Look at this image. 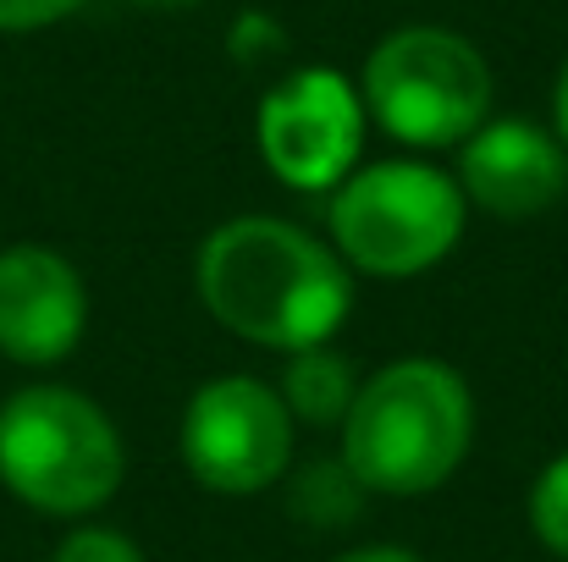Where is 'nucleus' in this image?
<instances>
[{
  "label": "nucleus",
  "mask_w": 568,
  "mask_h": 562,
  "mask_svg": "<svg viewBox=\"0 0 568 562\" xmlns=\"http://www.w3.org/2000/svg\"><path fill=\"white\" fill-rule=\"evenodd\" d=\"M199 298L204 309L260 348H321L348 320V270L310 232L243 215L204 237L199 248Z\"/></svg>",
  "instance_id": "nucleus-1"
},
{
  "label": "nucleus",
  "mask_w": 568,
  "mask_h": 562,
  "mask_svg": "<svg viewBox=\"0 0 568 562\" xmlns=\"http://www.w3.org/2000/svg\"><path fill=\"white\" fill-rule=\"evenodd\" d=\"M469 436V386L436 359H403L359 386L343 419V463L365 491L419 497L464 463Z\"/></svg>",
  "instance_id": "nucleus-2"
},
{
  "label": "nucleus",
  "mask_w": 568,
  "mask_h": 562,
  "mask_svg": "<svg viewBox=\"0 0 568 562\" xmlns=\"http://www.w3.org/2000/svg\"><path fill=\"white\" fill-rule=\"evenodd\" d=\"M122 463L116 425L67 386H28L0 408V480L39 513H94Z\"/></svg>",
  "instance_id": "nucleus-3"
},
{
  "label": "nucleus",
  "mask_w": 568,
  "mask_h": 562,
  "mask_svg": "<svg viewBox=\"0 0 568 562\" xmlns=\"http://www.w3.org/2000/svg\"><path fill=\"white\" fill-rule=\"evenodd\" d=\"M464 187L419 161L348 172L332 198V237L371 276H419L453 254L464 232Z\"/></svg>",
  "instance_id": "nucleus-4"
},
{
  "label": "nucleus",
  "mask_w": 568,
  "mask_h": 562,
  "mask_svg": "<svg viewBox=\"0 0 568 562\" xmlns=\"http://www.w3.org/2000/svg\"><path fill=\"white\" fill-rule=\"evenodd\" d=\"M365 111L403 144H464L491 105L486 55L453 28H397L365 61Z\"/></svg>",
  "instance_id": "nucleus-5"
},
{
  "label": "nucleus",
  "mask_w": 568,
  "mask_h": 562,
  "mask_svg": "<svg viewBox=\"0 0 568 562\" xmlns=\"http://www.w3.org/2000/svg\"><path fill=\"white\" fill-rule=\"evenodd\" d=\"M183 463L199 486L248 497L287 474L293 463V413L282 391L254 375H221L199 386L183 413Z\"/></svg>",
  "instance_id": "nucleus-6"
},
{
  "label": "nucleus",
  "mask_w": 568,
  "mask_h": 562,
  "mask_svg": "<svg viewBox=\"0 0 568 562\" xmlns=\"http://www.w3.org/2000/svg\"><path fill=\"white\" fill-rule=\"evenodd\" d=\"M260 155L298 193L337 187L365 144V100L332 67H304L260 100Z\"/></svg>",
  "instance_id": "nucleus-7"
},
{
  "label": "nucleus",
  "mask_w": 568,
  "mask_h": 562,
  "mask_svg": "<svg viewBox=\"0 0 568 562\" xmlns=\"http://www.w3.org/2000/svg\"><path fill=\"white\" fill-rule=\"evenodd\" d=\"M89 320L83 276L39 243L0 254V354L17 365H55L78 348Z\"/></svg>",
  "instance_id": "nucleus-8"
},
{
  "label": "nucleus",
  "mask_w": 568,
  "mask_h": 562,
  "mask_svg": "<svg viewBox=\"0 0 568 562\" xmlns=\"http://www.w3.org/2000/svg\"><path fill=\"white\" fill-rule=\"evenodd\" d=\"M458 187L480 210L514 221V215H541L568 187V155L564 144L536 127V122H486L464 139L458 155Z\"/></svg>",
  "instance_id": "nucleus-9"
},
{
  "label": "nucleus",
  "mask_w": 568,
  "mask_h": 562,
  "mask_svg": "<svg viewBox=\"0 0 568 562\" xmlns=\"http://www.w3.org/2000/svg\"><path fill=\"white\" fill-rule=\"evenodd\" d=\"M359 397V380H354V365L337 359L332 348H298L293 365L282 375V402L287 413L310 419V425H343L348 408Z\"/></svg>",
  "instance_id": "nucleus-10"
},
{
  "label": "nucleus",
  "mask_w": 568,
  "mask_h": 562,
  "mask_svg": "<svg viewBox=\"0 0 568 562\" xmlns=\"http://www.w3.org/2000/svg\"><path fill=\"white\" fill-rule=\"evenodd\" d=\"M365 497L371 491L354 480L348 463H310L298 474V486H293V513L310 519V524H321V530H332V524H354L359 508H365Z\"/></svg>",
  "instance_id": "nucleus-11"
},
{
  "label": "nucleus",
  "mask_w": 568,
  "mask_h": 562,
  "mask_svg": "<svg viewBox=\"0 0 568 562\" xmlns=\"http://www.w3.org/2000/svg\"><path fill=\"white\" fill-rule=\"evenodd\" d=\"M530 524H536L547 552L568 558V452L541 469V480L530 491Z\"/></svg>",
  "instance_id": "nucleus-12"
},
{
  "label": "nucleus",
  "mask_w": 568,
  "mask_h": 562,
  "mask_svg": "<svg viewBox=\"0 0 568 562\" xmlns=\"http://www.w3.org/2000/svg\"><path fill=\"white\" fill-rule=\"evenodd\" d=\"M55 562H144V552L116 530H72L55 546Z\"/></svg>",
  "instance_id": "nucleus-13"
},
{
  "label": "nucleus",
  "mask_w": 568,
  "mask_h": 562,
  "mask_svg": "<svg viewBox=\"0 0 568 562\" xmlns=\"http://www.w3.org/2000/svg\"><path fill=\"white\" fill-rule=\"evenodd\" d=\"M83 0H0V33H33L72 17Z\"/></svg>",
  "instance_id": "nucleus-14"
},
{
  "label": "nucleus",
  "mask_w": 568,
  "mask_h": 562,
  "mask_svg": "<svg viewBox=\"0 0 568 562\" xmlns=\"http://www.w3.org/2000/svg\"><path fill=\"white\" fill-rule=\"evenodd\" d=\"M337 562H419L414 552H403V546H365V552H348V558Z\"/></svg>",
  "instance_id": "nucleus-15"
},
{
  "label": "nucleus",
  "mask_w": 568,
  "mask_h": 562,
  "mask_svg": "<svg viewBox=\"0 0 568 562\" xmlns=\"http://www.w3.org/2000/svg\"><path fill=\"white\" fill-rule=\"evenodd\" d=\"M558 133H564V144H568V67H564V78H558Z\"/></svg>",
  "instance_id": "nucleus-16"
},
{
  "label": "nucleus",
  "mask_w": 568,
  "mask_h": 562,
  "mask_svg": "<svg viewBox=\"0 0 568 562\" xmlns=\"http://www.w3.org/2000/svg\"><path fill=\"white\" fill-rule=\"evenodd\" d=\"M128 6H139V11H183L193 0H128Z\"/></svg>",
  "instance_id": "nucleus-17"
}]
</instances>
